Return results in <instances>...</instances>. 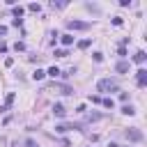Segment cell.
I'll return each mask as SVG.
<instances>
[{"instance_id": "cell-1", "label": "cell", "mask_w": 147, "mask_h": 147, "mask_svg": "<svg viewBox=\"0 0 147 147\" xmlns=\"http://www.w3.org/2000/svg\"><path fill=\"white\" fill-rule=\"evenodd\" d=\"M96 87H99V92H113V90H117V80L115 78H101L96 83Z\"/></svg>"}, {"instance_id": "cell-2", "label": "cell", "mask_w": 147, "mask_h": 147, "mask_svg": "<svg viewBox=\"0 0 147 147\" xmlns=\"http://www.w3.org/2000/svg\"><path fill=\"white\" fill-rule=\"evenodd\" d=\"M124 136H126V138H129V140H133V142H140V140H142V138H145V136H142V131H140V129H129V131H126V133H124Z\"/></svg>"}, {"instance_id": "cell-3", "label": "cell", "mask_w": 147, "mask_h": 147, "mask_svg": "<svg viewBox=\"0 0 147 147\" xmlns=\"http://www.w3.org/2000/svg\"><path fill=\"white\" fill-rule=\"evenodd\" d=\"M67 25H69V30H90L87 21H69Z\"/></svg>"}, {"instance_id": "cell-4", "label": "cell", "mask_w": 147, "mask_h": 147, "mask_svg": "<svg viewBox=\"0 0 147 147\" xmlns=\"http://www.w3.org/2000/svg\"><path fill=\"white\" fill-rule=\"evenodd\" d=\"M53 90L60 92V94H74V90L69 85H62V83H53Z\"/></svg>"}, {"instance_id": "cell-5", "label": "cell", "mask_w": 147, "mask_h": 147, "mask_svg": "<svg viewBox=\"0 0 147 147\" xmlns=\"http://www.w3.org/2000/svg\"><path fill=\"white\" fill-rule=\"evenodd\" d=\"M136 80H138V85L142 87V85L147 83V69H138V71H136Z\"/></svg>"}, {"instance_id": "cell-6", "label": "cell", "mask_w": 147, "mask_h": 147, "mask_svg": "<svg viewBox=\"0 0 147 147\" xmlns=\"http://www.w3.org/2000/svg\"><path fill=\"white\" fill-rule=\"evenodd\" d=\"M14 99H16V96H14V92H9V94L5 96V106L0 108V113H5V110H9V106L14 103Z\"/></svg>"}, {"instance_id": "cell-7", "label": "cell", "mask_w": 147, "mask_h": 147, "mask_svg": "<svg viewBox=\"0 0 147 147\" xmlns=\"http://www.w3.org/2000/svg\"><path fill=\"white\" fill-rule=\"evenodd\" d=\"M71 129H80V124H60V126H55L57 133H64V131H71Z\"/></svg>"}, {"instance_id": "cell-8", "label": "cell", "mask_w": 147, "mask_h": 147, "mask_svg": "<svg viewBox=\"0 0 147 147\" xmlns=\"http://www.w3.org/2000/svg\"><path fill=\"white\" fill-rule=\"evenodd\" d=\"M53 115H55V117H64V115H67L64 106H62V103H55V106H53Z\"/></svg>"}, {"instance_id": "cell-9", "label": "cell", "mask_w": 147, "mask_h": 147, "mask_svg": "<svg viewBox=\"0 0 147 147\" xmlns=\"http://www.w3.org/2000/svg\"><path fill=\"white\" fill-rule=\"evenodd\" d=\"M145 60H147V55H145V51H138V53L133 55V62H138V64H142Z\"/></svg>"}, {"instance_id": "cell-10", "label": "cell", "mask_w": 147, "mask_h": 147, "mask_svg": "<svg viewBox=\"0 0 147 147\" xmlns=\"http://www.w3.org/2000/svg\"><path fill=\"white\" fill-rule=\"evenodd\" d=\"M115 69H117L119 74H126V71H129V62H126V60H122V62H117V67H115Z\"/></svg>"}, {"instance_id": "cell-11", "label": "cell", "mask_w": 147, "mask_h": 147, "mask_svg": "<svg viewBox=\"0 0 147 147\" xmlns=\"http://www.w3.org/2000/svg\"><path fill=\"white\" fill-rule=\"evenodd\" d=\"M62 44H64V46H71V44H74V37H71V34H62Z\"/></svg>"}, {"instance_id": "cell-12", "label": "cell", "mask_w": 147, "mask_h": 147, "mask_svg": "<svg viewBox=\"0 0 147 147\" xmlns=\"http://www.w3.org/2000/svg\"><path fill=\"white\" fill-rule=\"evenodd\" d=\"M46 74H48V76H53V78H57V76H60V69H57V67H51Z\"/></svg>"}, {"instance_id": "cell-13", "label": "cell", "mask_w": 147, "mask_h": 147, "mask_svg": "<svg viewBox=\"0 0 147 147\" xmlns=\"http://www.w3.org/2000/svg\"><path fill=\"white\" fill-rule=\"evenodd\" d=\"M44 76H46V71H41V69H37V71L32 74V78H34V80H41Z\"/></svg>"}, {"instance_id": "cell-14", "label": "cell", "mask_w": 147, "mask_h": 147, "mask_svg": "<svg viewBox=\"0 0 147 147\" xmlns=\"http://www.w3.org/2000/svg\"><path fill=\"white\" fill-rule=\"evenodd\" d=\"M28 9H30V11H37V14L41 11V7H39L37 2H30V5H28Z\"/></svg>"}, {"instance_id": "cell-15", "label": "cell", "mask_w": 147, "mask_h": 147, "mask_svg": "<svg viewBox=\"0 0 147 147\" xmlns=\"http://www.w3.org/2000/svg\"><path fill=\"white\" fill-rule=\"evenodd\" d=\"M122 113H124V115H133L136 110H133V106H129V103H126V106L122 108Z\"/></svg>"}, {"instance_id": "cell-16", "label": "cell", "mask_w": 147, "mask_h": 147, "mask_svg": "<svg viewBox=\"0 0 147 147\" xmlns=\"http://www.w3.org/2000/svg\"><path fill=\"white\" fill-rule=\"evenodd\" d=\"M90 44H92V41H90V39H80V41H78V48H87V46H90Z\"/></svg>"}, {"instance_id": "cell-17", "label": "cell", "mask_w": 147, "mask_h": 147, "mask_svg": "<svg viewBox=\"0 0 147 147\" xmlns=\"http://www.w3.org/2000/svg\"><path fill=\"white\" fill-rule=\"evenodd\" d=\"M101 103H103L106 108H113V106H115V101H113V99H101Z\"/></svg>"}, {"instance_id": "cell-18", "label": "cell", "mask_w": 147, "mask_h": 147, "mask_svg": "<svg viewBox=\"0 0 147 147\" xmlns=\"http://www.w3.org/2000/svg\"><path fill=\"white\" fill-rule=\"evenodd\" d=\"M21 14H23V7H14V16L21 18Z\"/></svg>"}, {"instance_id": "cell-19", "label": "cell", "mask_w": 147, "mask_h": 147, "mask_svg": "<svg viewBox=\"0 0 147 147\" xmlns=\"http://www.w3.org/2000/svg\"><path fill=\"white\" fill-rule=\"evenodd\" d=\"M55 57H67V51H64V48H60V51H55Z\"/></svg>"}, {"instance_id": "cell-20", "label": "cell", "mask_w": 147, "mask_h": 147, "mask_svg": "<svg viewBox=\"0 0 147 147\" xmlns=\"http://www.w3.org/2000/svg\"><path fill=\"white\" fill-rule=\"evenodd\" d=\"M92 57H94V62H103V53H94Z\"/></svg>"}, {"instance_id": "cell-21", "label": "cell", "mask_w": 147, "mask_h": 147, "mask_svg": "<svg viewBox=\"0 0 147 147\" xmlns=\"http://www.w3.org/2000/svg\"><path fill=\"white\" fill-rule=\"evenodd\" d=\"M14 48H16V51H23V48H25V44H23V41H16V44H14Z\"/></svg>"}, {"instance_id": "cell-22", "label": "cell", "mask_w": 147, "mask_h": 147, "mask_svg": "<svg viewBox=\"0 0 147 147\" xmlns=\"http://www.w3.org/2000/svg\"><path fill=\"white\" fill-rule=\"evenodd\" d=\"M99 117H101L99 113H92V115H87V119H90V122H94V119H99Z\"/></svg>"}]
</instances>
